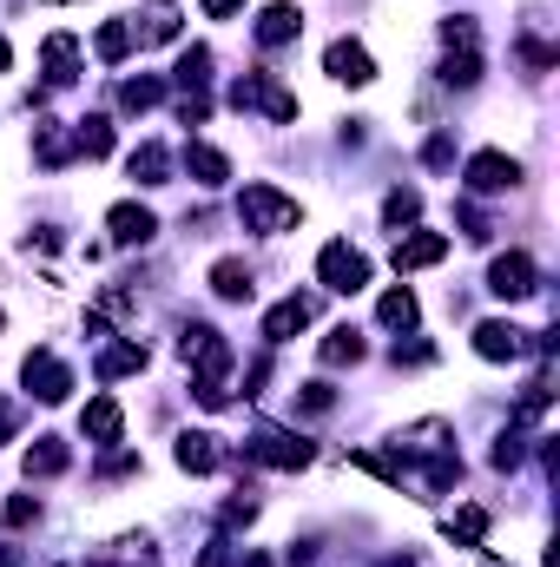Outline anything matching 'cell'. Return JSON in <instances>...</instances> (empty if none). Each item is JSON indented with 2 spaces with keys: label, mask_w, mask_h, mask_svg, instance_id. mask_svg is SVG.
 Returning <instances> with one entry per match:
<instances>
[{
  "label": "cell",
  "mask_w": 560,
  "mask_h": 567,
  "mask_svg": "<svg viewBox=\"0 0 560 567\" xmlns=\"http://www.w3.org/2000/svg\"><path fill=\"white\" fill-rule=\"evenodd\" d=\"M245 449H251V462H265V468H310V455H317L303 435H290V429H278V423H258Z\"/></svg>",
  "instance_id": "7a4b0ae2"
},
{
  "label": "cell",
  "mask_w": 560,
  "mask_h": 567,
  "mask_svg": "<svg viewBox=\"0 0 560 567\" xmlns=\"http://www.w3.org/2000/svg\"><path fill=\"white\" fill-rule=\"evenodd\" d=\"M145 363H152L145 343H106V350H100V377H106V383H113V377H139Z\"/></svg>",
  "instance_id": "ffe728a7"
},
{
  "label": "cell",
  "mask_w": 560,
  "mask_h": 567,
  "mask_svg": "<svg viewBox=\"0 0 560 567\" xmlns=\"http://www.w3.org/2000/svg\"><path fill=\"white\" fill-rule=\"evenodd\" d=\"M211 290L231 297V303H245V297H251V265H245V258H218V265H211Z\"/></svg>",
  "instance_id": "603a6c76"
},
{
  "label": "cell",
  "mask_w": 560,
  "mask_h": 567,
  "mask_svg": "<svg viewBox=\"0 0 560 567\" xmlns=\"http://www.w3.org/2000/svg\"><path fill=\"white\" fill-rule=\"evenodd\" d=\"M515 185H521V165L508 152H475L468 158V192L488 198V192H515Z\"/></svg>",
  "instance_id": "9c48e42d"
},
{
  "label": "cell",
  "mask_w": 560,
  "mask_h": 567,
  "mask_svg": "<svg viewBox=\"0 0 560 567\" xmlns=\"http://www.w3.org/2000/svg\"><path fill=\"white\" fill-rule=\"evenodd\" d=\"M93 47H100V60H106V66H120V60L133 53V27H126V20H106Z\"/></svg>",
  "instance_id": "83f0119b"
},
{
  "label": "cell",
  "mask_w": 560,
  "mask_h": 567,
  "mask_svg": "<svg viewBox=\"0 0 560 567\" xmlns=\"http://www.w3.org/2000/svg\"><path fill=\"white\" fill-rule=\"evenodd\" d=\"M310 317H317V303H310V297H283V303L265 310V337H271V343H290Z\"/></svg>",
  "instance_id": "9a60e30c"
},
{
  "label": "cell",
  "mask_w": 560,
  "mask_h": 567,
  "mask_svg": "<svg viewBox=\"0 0 560 567\" xmlns=\"http://www.w3.org/2000/svg\"><path fill=\"white\" fill-rule=\"evenodd\" d=\"M238 7H245V0H205V13H211V20H231Z\"/></svg>",
  "instance_id": "b9f144b4"
},
{
  "label": "cell",
  "mask_w": 560,
  "mask_h": 567,
  "mask_svg": "<svg viewBox=\"0 0 560 567\" xmlns=\"http://www.w3.org/2000/svg\"><path fill=\"white\" fill-rule=\"evenodd\" d=\"M185 172H191L198 185H225V178H231V158H225L218 145H185Z\"/></svg>",
  "instance_id": "d6986e66"
},
{
  "label": "cell",
  "mask_w": 560,
  "mask_h": 567,
  "mask_svg": "<svg viewBox=\"0 0 560 567\" xmlns=\"http://www.w3.org/2000/svg\"><path fill=\"white\" fill-rule=\"evenodd\" d=\"M521 455H528V435H521V429H508V435L495 442V468H521Z\"/></svg>",
  "instance_id": "e575fe53"
},
{
  "label": "cell",
  "mask_w": 560,
  "mask_h": 567,
  "mask_svg": "<svg viewBox=\"0 0 560 567\" xmlns=\"http://www.w3.org/2000/svg\"><path fill=\"white\" fill-rule=\"evenodd\" d=\"M448 258V238L442 231H409L403 245H396V271H428V265H442Z\"/></svg>",
  "instance_id": "5bb4252c"
},
{
  "label": "cell",
  "mask_w": 560,
  "mask_h": 567,
  "mask_svg": "<svg viewBox=\"0 0 560 567\" xmlns=\"http://www.w3.org/2000/svg\"><path fill=\"white\" fill-rule=\"evenodd\" d=\"M205 80H211V47H191V53L178 60V86H185V93H205Z\"/></svg>",
  "instance_id": "f1b7e54d"
},
{
  "label": "cell",
  "mask_w": 560,
  "mask_h": 567,
  "mask_svg": "<svg viewBox=\"0 0 560 567\" xmlns=\"http://www.w3.org/2000/svg\"><path fill=\"white\" fill-rule=\"evenodd\" d=\"M422 482H428V495H448V488L462 482V455H455V449H435V455H422Z\"/></svg>",
  "instance_id": "7402d4cb"
},
{
  "label": "cell",
  "mask_w": 560,
  "mask_h": 567,
  "mask_svg": "<svg viewBox=\"0 0 560 567\" xmlns=\"http://www.w3.org/2000/svg\"><path fill=\"white\" fill-rule=\"evenodd\" d=\"M535 343H528V330L521 323H475V357H488V363H521Z\"/></svg>",
  "instance_id": "8992f818"
},
{
  "label": "cell",
  "mask_w": 560,
  "mask_h": 567,
  "mask_svg": "<svg viewBox=\"0 0 560 567\" xmlns=\"http://www.w3.org/2000/svg\"><path fill=\"white\" fill-rule=\"evenodd\" d=\"M297 410H303V416H323V410H336V390H330V383H303V390H297Z\"/></svg>",
  "instance_id": "836d02e7"
},
{
  "label": "cell",
  "mask_w": 560,
  "mask_h": 567,
  "mask_svg": "<svg viewBox=\"0 0 560 567\" xmlns=\"http://www.w3.org/2000/svg\"><path fill=\"white\" fill-rule=\"evenodd\" d=\"M139 40H178V0H145Z\"/></svg>",
  "instance_id": "d4e9b609"
},
{
  "label": "cell",
  "mask_w": 560,
  "mask_h": 567,
  "mask_svg": "<svg viewBox=\"0 0 560 567\" xmlns=\"http://www.w3.org/2000/svg\"><path fill=\"white\" fill-rule=\"evenodd\" d=\"M33 152H40V165H66V158L80 152V145H73V133H60V126H40Z\"/></svg>",
  "instance_id": "4dcf8cb0"
},
{
  "label": "cell",
  "mask_w": 560,
  "mask_h": 567,
  "mask_svg": "<svg viewBox=\"0 0 560 567\" xmlns=\"http://www.w3.org/2000/svg\"><path fill=\"white\" fill-rule=\"evenodd\" d=\"M0 567H20V548H0Z\"/></svg>",
  "instance_id": "ee69618b"
},
{
  "label": "cell",
  "mask_w": 560,
  "mask_h": 567,
  "mask_svg": "<svg viewBox=\"0 0 560 567\" xmlns=\"http://www.w3.org/2000/svg\"><path fill=\"white\" fill-rule=\"evenodd\" d=\"M251 515H258V502H251V495H238V502H225V528H245Z\"/></svg>",
  "instance_id": "ab89813d"
},
{
  "label": "cell",
  "mask_w": 560,
  "mask_h": 567,
  "mask_svg": "<svg viewBox=\"0 0 560 567\" xmlns=\"http://www.w3.org/2000/svg\"><path fill=\"white\" fill-rule=\"evenodd\" d=\"M297 33H303V13H297L290 0H278V7H265V13H258V47H265V53L290 47Z\"/></svg>",
  "instance_id": "30bf717a"
},
{
  "label": "cell",
  "mask_w": 560,
  "mask_h": 567,
  "mask_svg": "<svg viewBox=\"0 0 560 567\" xmlns=\"http://www.w3.org/2000/svg\"><path fill=\"white\" fill-rule=\"evenodd\" d=\"M317 278H323V290H336V297H356L370 284V258L350 251V245H323L317 251Z\"/></svg>",
  "instance_id": "3957f363"
},
{
  "label": "cell",
  "mask_w": 560,
  "mask_h": 567,
  "mask_svg": "<svg viewBox=\"0 0 560 567\" xmlns=\"http://www.w3.org/2000/svg\"><path fill=\"white\" fill-rule=\"evenodd\" d=\"M442 47H448V53H455V47L475 53V20H442Z\"/></svg>",
  "instance_id": "d590c367"
},
{
  "label": "cell",
  "mask_w": 560,
  "mask_h": 567,
  "mask_svg": "<svg viewBox=\"0 0 560 567\" xmlns=\"http://www.w3.org/2000/svg\"><path fill=\"white\" fill-rule=\"evenodd\" d=\"M13 423H20V416H13V410H7V403H0V442H7V435H13Z\"/></svg>",
  "instance_id": "7bdbcfd3"
},
{
  "label": "cell",
  "mask_w": 560,
  "mask_h": 567,
  "mask_svg": "<svg viewBox=\"0 0 560 567\" xmlns=\"http://www.w3.org/2000/svg\"><path fill=\"white\" fill-rule=\"evenodd\" d=\"M158 100H165V80H152V73H139V80L120 86V106H126V113H152Z\"/></svg>",
  "instance_id": "484cf974"
},
{
  "label": "cell",
  "mask_w": 560,
  "mask_h": 567,
  "mask_svg": "<svg viewBox=\"0 0 560 567\" xmlns=\"http://www.w3.org/2000/svg\"><path fill=\"white\" fill-rule=\"evenodd\" d=\"M0 323H7V317H0Z\"/></svg>",
  "instance_id": "bcb514c9"
},
{
  "label": "cell",
  "mask_w": 560,
  "mask_h": 567,
  "mask_svg": "<svg viewBox=\"0 0 560 567\" xmlns=\"http://www.w3.org/2000/svg\"><path fill=\"white\" fill-rule=\"evenodd\" d=\"M317 357H323L330 370H343V363H363V337H356L350 323H336V330H330V337L317 343Z\"/></svg>",
  "instance_id": "44dd1931"
},
{
  "label": "cell",
  "mask_w": 560,
  "mask_h": 567,
  "mask_svg": "<svg viewBox=\"0 0 560 567\" xmlns=\"http://www.w3.org/2000/svg\"><path fill=\"white\" fill-rule=\"evenodd\" d=\"M66 462H73V449H66L60 435H33V449H27V482H33V475H40V482H46V475H66Z\"/></svg>",
  "instance_id": "2e32d148"
},
{
  "label": "cell",
  "mask_w": 560,
  "mask_h": 567,
  "mask_svg": "<svg viewBox=\"0 0 560 567\" xmlns=\"http://www.w3.org/2000/svg\"><path fill=\"white\" fill-rule=\"evenodd\" d=\"M238 218H245V231L278 238V231H297V225H303V205L283 198L278 185H245V192H238Z\"/></svg>",
  "instance_id": "6da1fadb"
},
{
  "label": "cell",
  "mask_w": 560,
  "mask_h": 567,
  "mask_svg": "<svg viewBox=\"0 0 560 567\" xmlns=\"http://www.w3.org/2000/svg\"><path fill=\"white\" fill-rule=\"evenodd\" d=\"M416 290H409V284H396V290H383V297H376V323H383V330H416Z\"/></svg>",
  "instance_id": "e0dca14e"
},
{
  "label": "cell",
  "mask_w": 560,
  "mask_h": 567,
  "mask_svg": "<svg viewBox=\"0 0 560 567\" xmlns=\"http://www.w3.org/2000/svg\"><path fill=\"white\" fill-rule=\"evenodd\" d=\"M27 522H40V502L33 495H13L7 502V528H27Z\"/></svg>",
  "instance_id": "8d00e7d4"
},
{
  "label": "cell",
  "mask_w": 560,
  "mask_h": 567,
  "mask_svg": "<svg viewBox=\"0 0 560 567\" xmlns=\"http://www.w3.org/2000/svg\"><path fill=\"white\" fill-rule=\"evenodd\" d=\"M7 66H13V53H7V40H0V73H7Z\"/></svg>",
  "instance_id": "f6af8a7d"
},
{
  "label": "cell",
  "mask_w": 560,
  "mask_h": 567,
  "mask_svg": "<svg viewBox=\"0 0 560 567\" xmlns=\"http://www.w3.org/2000/svg\"><path fill=\"white\" fill-rule=\"evenodd\" d=\"M205 113H211L205 93H185V100H178V120H185V126H205Z\"/></svg>",
  "instance_id": "74e56055"
},
{
  "label": "cell",
  "mask_w": 560,
  "mask_h": 567,
  "mask_svg": "<svg viewBox=\"0 0 560 567\" xmlns=\"http://www.w3.org/2000/svg\"><path fill=\"white\" fill-rule=\"evenodd\" d=\"M106 225H113V245H152V238H158V218H152L145 205H113Z\"/></svg>",
  "instance_id": "4fadbf2b"
},
{
  "label": "cell",
  "mask_w": 560,
  "mask_h": 567,
  "mask_svg": "<svg viewBox=\"0 0 560 567\" xmlns=\"http://www.w3.org/2000/svg\"><path fill=\"white\" fill-rule=\"evenodd\" d=\"M80 423H86V435H93V442H120V435H126V410H120L113 396H93Z\"/></svg>",
  "instance_id": "ac0fdd59"
},
{
  "label": "cell",
  "mask_w": 560,
  "mask_h": 567,
  "mask_svg": "<svg viewBox=\"0 0 560 567\" xmlns=\"http://www.w3.org/2000/svg\"><path fill=\"white\" fill-rule=\"evenodd\" d=\"M323 73L343 80V86H370V80H376V60H370V47H356V40H330Z\"/></svg>",
  "instance_id": "ba28073f"
},
{
  "label": "cell",
  "mask_w": 560,
  "mask_h": 567,
  "mask_svg": "<svg viewBox=\"0 0 560 567\" xmlns=\"http://www.w3.org/2000/svg\"><path fill=\"white\" fill-rule=\"evenodd\" d=\"M40 60H46V86H73L80 80V40L73 33H53L40 47Z\"/></svg>",
  "instance_id": "8fae6325"
},
{
  "label": "cell",
  "mask_w": 560,
  "mask_h": 567,
  "mask_svg": "<svg viewBox=\"0 0 560 567\" xmlns=\"http://www.w3.org/2000/svg\"><path fill=\"white\" fill-rule=\"evenodd\" d=\"M172 455H178V468H185V475H211V468L225 462V455H218V435H205V429H185Z\"/></svg>",
  "instance_id": "7c38bea8"
},
{
  "label": "cell",
  "mask_w": 560,
  "mask_h": 567,
  "mask_svg": "<svg viewBox=\"0 0 560 567\" xmlns=\"http://www.w3.org/2000/svg\"><path fill=\"white\" fill-rule=\"evenodd\" d=\"M231 106H238V113H271L278 126H290V120H297V100L283 93L278 80H265V73L238 80V86H231Z\"/></svg>",
  "instance_id": "277c9868"
},
{
  "label": "cell",
  "mask_w": 560,
  "mask_h": 567,
  "mask_svg": "<svg viewBox=\"0 0 560 567\" xmlns=\"http://www.w3.org/2000/svg\"><path fill=\"white\" fill-rule=\"evenodd\" d=\"M126 172H133L139 185H165V178H172V152H165V145H152V140H145L139 152L126 158Z\"/></svg>",
  "instance_id": "cb8c5ba5"
},
{
  "label": "cell",
  "mask_w": 560,
  "mask_h": 567,
  "mask_svg": "<svg viewBox=\"0 0 560 567\" xmlns=\"http://www.w3.org/2000/svg\"><path fill=\"white\" fill-rule=\"evenodd\" d=\"M481 80V53H448L442 60V86H475Z\"/></svg>",
  "instance_id": "1f68e13d"
},
{
  "label": "cell",
  "mask_w": 560,
  "mask_h": 567,
  "mask_svg": "<svg viewBox=\"0 0 560 567\" xmlns=\"http://www.w3.org/2000/svg\"><path fill=\"white\" fill-rule=\"evenodd\" d=\"M73 145H80L86 158H106V152H113V120H100V113L80 120V126H73Z\"/></svg>",
  "instance_id": "4316f807"
},
{
  "label": "cell",
  "mask_w": 560,
  "mask_h": 567,
  "mask_svg": "<svg viewBox=\"0 0 560 567\" xmlns=\"http://www.w3.org/2000/svg\"><path fill=\"white\" fill-rule=\"evenodd\" d=\"M462 231H468V238H475V245H488V238H495V231H488V218H481V212H475V205H462Z\"/></svg>",
  "instance_id": "f35d334b"
},
{
  "label": "cell",
  "mask_w": 560,
  "mask_h": 567,
  "mask_svg": "<svg viewBox=\"0 0 560 567\" xmlns=\"http://www.w3.org/2000/svg\"><path fill=\"white\" fill-rule=\"evenodd\" d=\"M416 212H422V192H409V185L383 198V218H390V225H416Z\"/></svg>",
  "instance_id": "d6a6232c"
},
{
  "label": "cell",
  "mask_w": 560,
  "mask_h": 567,
  "mask_svg": "<svg viewBox=\"0 0 560 567\" xmlns=\"http://www.w3.org/2000/svg\"><path fill=\"white\" fill-rule=\"evenodd\" d=\"M448 535H455L462 548H481V535H488V508H462V515H448Z\"/></svg>",
  "instance_id": "f546056e"
},
{
  "label": "cell",
  "mask_w": 560,
  "mask_h": 567,
  "mask_svg": "<svg viewBox=\"0 0 560 567\" xmlns=\"http://www.w3.org/2000/svg\"><path fill=\"white\" fill-rule=\"evenodd\" d=\"M541 271H535V258H528V251H508V258H495V265H488V290H495V297H508V303H515V297H535V290H541Z\"/></svg>",
  "instance_id": "52a82bcc"
},
{
  "label": "cell",
  "mask_w": 560,
  "mask_h": 567,
  "mask_svg": "<svg viewBox=\"0 0 560 567\" xmlns=\"http://www.w3.org/2000/svg\"><path fill=\"white\" fill-rule=\"evenodd\" d=\"M225 555H231V542H211V548L198 555V567H225Z\"/></svg>",
  "instance_id": "60d3db41"
},
{
  "label": "cell",
  "mask_w": 560,
  "mask_h": 567,
  "mask_svg": "<svg viewBox=\"0 0 560 567\" xmlns=\"http://www.w3.org/2000/svg\"><path fill=\"white\" fill-rule=\"evenodd\" d=\"M20 377H27V390H33L40 403H66V396H73V370H66L53 350H33V357L20 363Z\"/></svg>",
  "instance_id": "5b68a950"
}]
</instances>
